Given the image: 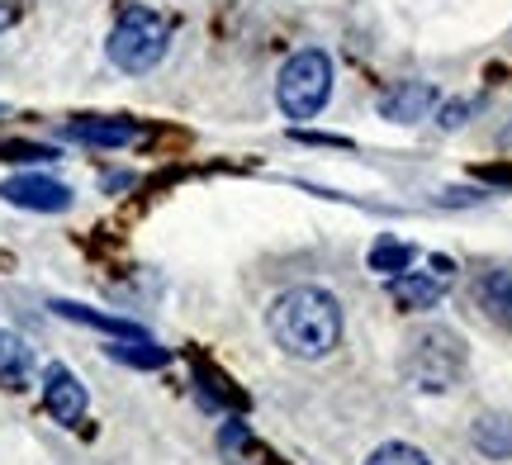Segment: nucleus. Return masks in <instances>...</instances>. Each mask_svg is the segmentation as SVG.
<instances>
[{"label":"nucleus","instance_id":"18","mask_svg":"<svg viewBox=\"0 0 512 465\" xmlns=\"http://www.w3.org/2000/svg\"><path fill=\"white\" fill-rule=\"evenodd\" d=\"M0 157L5 162H53L57 148H43V143H0Z\"/></svg>","mask_w":512,"mask_h":465},{"label":"nucleus","instance_id":"15","mask_svg":"<svg viewBox=\"0 0 512 465\" xmlns=\"http://www.w3.org/2000/svg\"><path fill=\"white\" fill-rule=\"evenodd\" d=\"M413 242H403V238H375V247H370V271H380V276H403L408 266H413Z\"/></svg>","mask_w":512,"mask_h":465},{"label":"nucleus","instance_id":"2","mask_svg":"<svg viewBox=\"0 0 512 465\" xmlns=\"http://www.w3.org/2000/svg\"><path fill=\"white\" fill-rule=\"evenodd\" d=\"M171 53V19L152 5H124L114 19L110 38H105V57L110 67L124 76H147L152 67H162V57Z\"/></svg>","mask_w":512,"mask_h":465},{"label":"nucleus","instance_id":"4","mask_svg":"<svg viewBox=\"0 0 512 465\" xmlns=\"http://www.w3.org/2000/svg\"><path fill=\"white\" fill-rule=\"evenodd\" d=\"M399 371H403V380L422 394L451 390L460 380V371H465V342H460V333H451V328H427V333H418L408 342Z\"/></svg>","mask_w":512,"mask_h":465},{"label":"nucleus","instance_id":"8","mask_svg":"<svg viewBox=\"0 0 512 465\" xmlns=\"http://www.w3.org/2000/svg\"><path fill=\"white\" fill-rule=\"evenodd\" d=\"M62 138H67V143H81V148L114 152V148L138 143V138H143V129H138L133 119H95V114H86V119H72V124L62 129Z\"/></svg>","mask_w":512,"mask_h":465},{"label":"nucleus","instance_id":"1","mask_svg":"<svg viewBox=\"0 0 512 465\" xmlns=\"http://www.w3.org/2000/svg\"><path fill=\"white\" fill-rule=\"evenodd\" d=\"M342 299L323 285H290L266 309V333L294 361H323L342 347Z\"/></svg>","mask_w":512,"mask_h":465},{"label":"nucleus","instance_id":"12","mask_svg":"<svg viewBox=\"0 0 512 465\" xmlns=\"http://www.w3.org/2000/svg\"><path fill=\"white\" fill-rule=\"evenodd\" d=\"M470 442H475V451L489 456V461H512V418L508 413H484V418H475Z\"/></svg>","mask_w":512,"mask_h":465},{"label":"nucleus","instance_id":"14","mask_svg":"<svg viewBox=\"0 0 512 465\" xmlns=\"http://www.w3.org/2000/svg\"><path fill=\"white\" fill-rule=\"evenodd\" d=\"M110 356H114V361H124V366H138V371H157V366H166V361H171V352H166V347H157L147 333L110 342Z\"/></svg>","mask_w":512,"mask_h":465},{"label":"nucleus","instance_id":"17","mask_svg":"<svg viewBox=\"0 0 512 465\" xmlns=\"http://www.w3.org/2000/svg\"><path fill=\"white\" fill-rule=\"evenodd\" d=\"M470 114H475V100H441V110H437V124L446 133H456L470 124Z\"/></svg>","mask_w":512,"mask_h":465},{"label":"nucleus","instance_id":"3","mask_svg":"<svg viewBox=\"0 0 512 465\" xmlns=\"http://www.w3.org/2000/svg\"><path fill=\"white\" fill-rule=\"evenodd\" d=\"M332 86H337V67L323 48H299L280 62L275 72V105L290 124H304V119H318L328 110Z\"/></svg>","mask_w":512,"mask_h":465},{"label":"nucleus","instance_id":"6","mask_svg":"<svg viewBox=\"0 0 512 465\" xmlns=\"http://www.w3.org/2000/svg\"><path fill=\"white\" fill-rule=\"evenodd\" d=\"M43 409L53 413L62 428H76V423L86 418V409H91V394H86V385L76 380L72 366L53 361V366L43 371Z\"/></svg>","mask_w":512,"mask_h":465},{"label":"nucleus","instance_id":"7","mask_svg":"<svg viewBox=\"0 0 512 465\" xmlns=\"http://www.w3.org/2000/svg\"><path fill=\"white\" fill-rule=\"evenodd\" d=\"M437 105H441V91L432 81H399V86L380 91L375 114L389 119V124H418V119H427Z\"/></svg>","mask_w":512,"mask_h":465},{"label":"nucleus","instance_id":"13","mask_svg":"<svg viewBox=\"0 0 512 465\" xmlns=\"http://www.w3.org/2000/svg\"><path fill=\"white\" fill-rule=\"evenodd\" d=\"M53 314L57 318H72V323H86V328H100V333H114V337H143V328H138V323L114 318V314H95V309L72 304V299H53Z\"/></svg>","mask_w":512,"mask_h":465},{"label":"nucleus","instance_id":"10","mask_svg":"<svg viewBox=\"0 0 512 465\" xmlns=\"http://www.w3.org/2000/svg\"><path fill=\"white\" fill-rule=\"evenodd\" d=\"M475 304L484 309V318H494L498 328L512 333V271L508 266H494L475 280Z\"/></svg>","mask_w":512,"mask_h":465},{"label":"nucleus","instance_id":"16","mask_svg":"<svg viewBox=\"0 0 512 465\" xmlns=\"http://www.w3.org/2000/svg\"><path fill=\"white\" fill-rule=\"evenodd\" d=\"M366 465H432L427 461V451L413 447V442H384L366 456Z\"/></svg>","mask_w":512,"mask_h":465},{"label":"nucleus","instance_id":"9","mask_svg":"<svg viewBox=\"0 0 512 465\" xmlns=\"http://www.w3.org/2000/svg\"><path fill=\"white\" fill-rule=\"evenodd\" d=\"M441 295H446V280L432 276V271H403V276L389 280V299L403 314H427L441 304Z\"/></svg>","mask_w":512,"mask_h":465},{"label":"nucleus","instance_id":"20","mask_svg":"<svg viewBox=\"0 0 512 465\" xmlns=\"http://www.w3.org/2000/svg\"><path fill=\"white\" fill-rule=\"evenodd\" d=\"M15 19H19V5H15V0H0V34H5Z\"/></svg>","mask_w":512,"mask_h":465},{"label":"nucleus","instance_id":"5","mask_svg":"<svg viewBox=\"0 0 512 465\" xmlns=\"http://www.w3.org/2000/svg\"><path fill=\"white\" fill-rule=\"evenodd\" d=\"M0 200L29 214H67L72 209V186H62L53 176H38V171H19L10 181H0Z\"/></svg>","mask_w":512,"mask_h":465},{"label":"nucleus","instance_id":"11","mask_svg":"<svg viewBox=\"0 0 512 465\" xmlns=\"http://www.w3.org/2000/svg\"><path fill=\"white\" fill-rule=\"evenodd\" d=\"M34 375V347L19 333L0 328V390H24Z\"/></svg>","mask_w":512,"mask_h":465},{"label":"nucleus","instance_id":"19","mask_svg":"<svg viewBox=\"0 0 512 465\" xmlns=\"http://www.w3.org/2000/svg\"><path fill=\"white\" fill-rule=\"evenodd\" d=\"M294 138H304V143H313V148H351L347 138H328V133H294Z\"/></svg>","mask_w":512,"mask_h":465},{"label":"nucleus","instance_id":"21","mask_svg":"<svg viewBox=\"0 0 512 465\" xmlns=\"http://www.w3.org/2000/svg\"><path fill=\"white\" fill-rule=\"evenodd\" d=\"M498 148H503V152H512V119H508V124H503V129H498Z\"/></svg>","mask_w":512,"mask_h":465}]
</instances>
